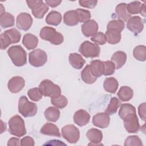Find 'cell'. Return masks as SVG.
<instances>
[{
    "mask_svg": "<svg viewBox=\"0 0 146 146\" xmlns=\"http://www.w3.org/2000/svg\"><path fill=\"white\" fill-rule=\"evenodd\" d=\"M105 35L107 42L111 44H115L119 43L121 38V33L116 30H107Z\"/></svg>",
    "mask_w": 146,
    "mask_h": 146,
    "instance_id": "27",
    "label": "cell"
},
{
    "mask_svg": "<svg viewBox=\"0 0 146 146\" xmlns=\"http://www.w3.org/2000/svg\"><path fill=\"white\" fill-rule=\"evenodd\" d=\"M46 3L51 7H55L58 6H59L60 3L62 2V1H56V0H46L45 1Z\"/></svg>",
    "mask_w": 146,
    "mask_h": 146,
    "instance_id": "47",
    "label": "cell"
},
{
    "mask_svg": "<svg viewBox=\"0 0 146 146\" xmlns=\"http://www.w3.org/2000/svg\"><path fill=\"white\" fill-rule=\"evenodd\" d=\"M127 27L135 35H137L143 30V21L139 16L131 17L127 21Z\"/></svg>",
    "mask_w": 146,
    "mask_h": 146,
    "instance_id": "12",
    "label": "cell"
},
{
    "mask_svg": "<svg viewBox=\"0 0 146 146\" xmlns=\"http://www.w3.org/2000/svg\"><path fill=\"white\" fill-rule=\"evenodd\" d=\"M127 60L126 54L121 51L115 52L111 57V61L114 63L115 68L119 69L123 66Z\"/></svg>",
    "mask_w": 146,
    "mask_h": 146,
    "instance_id": "22",
    "label": "cell"
},
{
    "mask_svg": "<svg viewBox=\"0 0 146 146\" xmlns=\"http://www.w3.org/2000/svg\"><path fill=\"white\" fill-rule=\"evenodd\" d=\"M124 145L125 146H132V145H143V143L140 139L135 135L129 136L125 140Z\"/></svg>",
    "mask_w": 146,
    "mask_h": 146,
    "instance_id": "40",
    "label": "cell"
},
{
    "mask_svg": "<svg viewBox=\"0 0 146 146\" xmlns=\"http://www.w3.org/2000/svg\"><path fill=\"white\" fill-rule=\"evenodd\" d=\"M91 40L96 44L100 45H103L107 42L105 34L102 32H98L96 33L94 35L91 36Z\"/></svg>",
    "mask_w": 146,
    "mask_h": 146,
    "instance_id": "43",
    "label": "cell"
},
{
    "mask_svg": "<svg viewBox=\"0 0 146 146\" xmlns=\"http://www.w3.org/2000/svg\"><path fill=\"white\" fill-rule=\"evenodd\" d=\"M125 27L124 23L119 19L112 20L108 22L107 26V30H112L121 32Z\"/></svg>",
    "mask_w": 146,
    "mask_h": 146,
    "instance_id": "35",
    "label": "cell"
},
{
    "mask_svg": "<svg viewBox=\"0 0 146 146\" xmlns=\"http://www.w3.org/2000/svg\"><path fill=\"white\" fill-rule=\"evenodd\" d=\"M134 58L139 61L144 62L146 59V48L144 45H139L135 47L133 51Z\"/></svg>",
    "mask_w": 146,
    "mask_h": 146,
    "instance_id": "32",
    "label": "cell"
},
{
    "mask_svg": "<svg viewBox=\"0 0 146 146\" xmlns=\"http://www.w3.org/2000/svg\"><path fill=\"white\" fill-rule=\"evenodd\" d=\"M7 54L15 66L21 67L26 64L27 54L20 45L10 47L7 50Z\"/></svg>",
    "mask_w": 146,
    "mask_h": 146,
    "instance_id": "2",
    "label": "cell"
},
{
    "mask_svg": "<svg viewBox=\"0 0 146 146\" xmlns=\"http://www.w3.org/2000/svg\"><path fill=\"white\" fill-rule=\"evenodd\" d=\"M10 37L13 43H17L19 42L21 38V34L16 29H10L5 31Z\"/></svg>",
    "mask_w": 146,
    "mask_h": 146,
    "instance_id": "39",
    "label": "cell"
},
{
    "mask_svg": "<svg viewBox=\"0 0 146 146\" xmlns=\"http://www.w3.org/2000/svg\"><path fill=\"white\" fill-rule=\"evenodd\" d=\"M37 110L36 104L30 102L26 96H22L19 98L18 111L23 117H33L36 114Z\"/></svg>",
    "mask_w": 146,
    "mask_h": 146,
    "instance_id": "5",
    "label": "cell"
},
{
    "mask_svg": "<svg viewBox=\"0 0 146 146\" xmlns=\"http://www.w3.org/2000/svg\"><path fill=\"white\" fill-rule=\"evenodd\" d=\"M20 145L22 146L23 145H30L33 146L35 145V142L34 139L29 136H25L23 137L20 141Z\"/></svg>",
    "mask_w": 146,
    "mask_h": 146,
    "instance_id": "45",
    "label": "cell"
},
{
    "mask_svg": "<svg viewBox=\"0 0 146 146\" xmlns=\"http://www.w3.org/2000/svg\"><path fill=\"white\" fill-rule=\"evenodd\" d=\"M90 120L89 113L84 110H79L75 112L74 115V121L76 124L80 127L86 125Z\"/></svg>",
    "mask_w": 146,
    "mask_h": 146,
    "instance_id": "16",
    "label": "cell"
},
{
    "mask_svg": "<svg viewBox=\"0 0 146 146\" xmlns=\"http://www.w3.org/2000/svg\"><path fill=\"white\" fill-rule=\"evenodd\" d=\"M69 62L71 66L75 69H81L85 64V60L82 56L76 52L71 53L68 58Z\"/></svg>",
    "mask_w": 146,
    "mask_h": 146,
    "instance_id": "23",
    "label": "cell"
},
{
    "mask_svg": "<svg viewBox=\"0 0 146 146\" xmlns=\"http://www.w3.org/2000/svg\"><path fill=\"white\" fill-rule=\"evenodd\" d=\"M82 32L83 34L86 36H92L98 31V25L94 20H89L82 25Z\"/></svg>",
    "mask_w": 146,
    "mask_h": 146,
    "instance_id": "14",
    "label": "cell"
},
{
    "mask_svg": "<svg viewBox=\"0 0 146 146\" xmlns=\"http://www.w3.org/2000/svg\"><path fill=\"white\" fill-rule=\"evenodd\" d=\"M120 105L121 102L117 98H112L107 108L105 111V112L108 115H113L117 112V110Z\"/></svg>",
    "mask_w": 146,
    "mask_h": 146,
    "instance_id": "33",
    "label": "cell"
},
{
    "mask_svg": "<svg viewBox=\"0 0 146 146\" xmlns=\"http://www.w3.org/2000/svg\"><path fill=\"white\" fill-rule=\"evenodd\" d=\"M47 120L52 122L56 121L60 117V111L55 107H49L44 112Z\"/></svg>",
    "mask_w": 146,
    "mask_h": 146,
    "instance_id": "26",
    "label": "cell"
},
{
    "mask_svg": "<svg viewBox=\"0 0 146 146\" xmlns=\"http://www.w3.org/2000/svg\"><path fill=\"white\" fill-rule=\"evenodd\" d=\"M40 132L43 135L59 137H60V134L58 127L52 123H47L44 124L41 128Z\"/></svg>",
    "mask_w": 146,
    "mask_h": 146,
    "instance_id": "20",
    "label": "cell"
},
{
    "mask_svg": "<svg viewBox=\"0 0 146 146\" xmlns=\"http://www.w3.org/2000/svg\"><path fill=\"white\" fill-rule=\"evenodd\" d=\"M133 95L132 89L128 86H122L117 92V96L120 100L127 102L131 100Z\"/></svg>",
    "mask_w": 146,
    "mask_h": 146,
    "instance_id": "29",
    "label": "cell"
},
{
    "mask_svg": "<svg viewBox=\"0 0 146 146\" xmlns=\"http://www.w3.org/2000/svg\"><path fill=\"white\" fill-rule=\"evenodd\" d=\"M79 3V5L82 7L88 9H93L96 6L98 1L95 0H80Z\"/></svg>",
    "mask_w": 146,
    "mask_h": 146,
    "instance_id": "44",
    "label": "cell"
},
{
    "mask_svg": "<svg viewBox=\"0 0 146 146\" xmlns=\"http://www.w3.org/2000/svg\"><path fill=\"white\" fill-rule=\"evenodd\" d=\"M39 88L44 96L55 98L61 95L60 87L48 79L43 80L39 85Z\"/></svg>",
    "mask_w": 146,
    "mask_h": 146,
    "instance_id": "6",
    "label": "cell"
},
{
    "mask_svg": "<svg viewBox=\"0 0 146 146\" xmlns=\"http://www.w3.org/2000/svg\"><path fill=\"white\" fill-rule=\"evenodd\" d=\"M86 136L91 142L88 144V145H98L101 144L100 143L103 139V134L101 131L96 128H91L87 131Z\"/></svg>",
    "mask_w": 146,
    "mask_h": 146,
    "instance_id": "17",
    "label": "cell"
},
{
    "mask_svg": "<svg viewBox=\"0 0 146 146\" xmlns=\"http://www.w3.org/2000/svg\"><path fill=\"white\" fill-rule=\"evenodd\" d=\"M19 139L15 137H11L10 138L8 142H7V145H19Z\"/></svg>",
    "mask_w": 146,
    "mask_h": 146,
    "instance_id": "48",
    "label": "cell"
},
{
    "mask_svg": "<svg viewBox=\"0 0 146 146\" xmlns=\"http://www.w3.org/2000/svg\"><path fill=\"white\" fill-rule=\"evenodd\" d=\"M0 39L1 50H5L9 46L13 43L10 37L5 31L1 34Z\"/></svg>",
    "mask_w": 146,
    "mask_h": 146,
    "instance_id": "41",
    "label": "cell"
},
{
    "mask_svg": "<svg viewBox=\"0 0 146 146\" xmlns=\"http://www.w3.org/2000/svg\"><path fill=\"white\" fill-rule=\"evenodd\" d=\"M118 115L123 120L124 127L128 132L137 133L139 131L140 124L134 106L129 103L121 104Z\"/></svg>",
    "mask_w": 146,
    "mask_h": 146,
    "instance_id": "1",
    "label": "cell"
},
{
    "mask_svg": "<svg viewBox=\"0 0 146 146\" xmlns=\"http://www.w3.org/2000/svg\"><path fill=\"white\" fill-rule=\"evenodd\" d=\"M141 5L140 1L132 2L127 5V10L130 15L139 14Z\"/></svg>",
    "mask_w": 146,
    "mask_h": 146,
    "instance_id": "37",
    "label": "cell"
},
{
    "mask_svg": "<svg viewBox=\"0 0 146 146\" xmlns=\"http://www.w3.org/2000/svg\"><path fill=\"white\" fill-rule=\"evenodd\" d=\"M104 71L103 75L105 76L111 75L113 74L115 71V66L112 61L107 60L103 62Z\"/></svg>",
    "mask_w": 146,
    "mask_h": 146,
    "instance_id": "42",
    "label": "cell"
},
{
    "mask_svg": "<svg viewBox=\"0 0 146 146\" xmlns=\"http://www.w3.org/2000/svg\"><path fill=\"white\" fill-rule=\"evenodd\" d=\"M25 84V80L21 76H14L8 82L7 87L11 93H18L21 91Z\"/></svg>",
    "mask_w": 146,
    "mask_h": 146,
    "instance_id": "13",
    "label": "cell"
},
{
    "mask_svg": "<svg viewBox=\"0 0 146 146\" xmlns=\"http://www.w3.org/2000/svg\"><path fill=\"white\" fill-rule=\"evenodd\" d=\"M63 22L70 26L78 25L79 22V19L76 11L70 10L66 12L63 16Z\"/></svg>",
    "mask_w": 146,
    "mask_h": 146,
    "instance_id": "19",
    "label": "cell"
},
{
    "mask_svg": "<svg viewBox=\"0 0 146 146\" xmlns=\"http://www.w3.org/2000/svg\"><path fill=\"white\" fill-rule=\"evenodd\" d=\"M51 102L54 107L58 108H63L67 105L68 100L64 96L60 95L58 96L52 98Z\"/></svg>",
    "mask_w": 146,
    "mask_h": 146,
    "instance_id": "34",
    "label": "cell"
},
{
    "mask_svg": "<svg viewBox=\"0 0 146 146\" xmlns=\"http://www.w3.org/2000/svg\"><path fill=\"white\" fill-rule=\"evenodd\" d=\"M75 10L76 11L78 15L79 22L84 23L90 20L91 15L90 11L82 9H77Z\"/></svg>",
    "mask_w": 146,
    "mask_h": 146,
    "instance_id": "38",
    "label": "cell"
},
{
    "mask_svg": "<svg viewBox=\"0 0 146 146\" xmlns=\"http://www.w3.org/2000/svg\"><path fill=\"white\" fill-rule=\"evenodd\" d=\"M138 113L140 118L145 121V103H143L140 104L138 108Z\"/></svg>",
    "mask_w": 146,
    "mask_h": 146,
    "instance_id": "46",
    "label": "cell"
},
{
    "mask_svg": "<svg viewBox=\"0 0 146 146\" xmlns=\"http://www.w3.org/2000/svg\"><path fill=\"white\" fill-rule=\"evenodd\" d=\"M116 15L119 20L127 22L131 18V15L127 10V4L125 3H121L117 5L115 9Z\"/></svg>",
    "mask_w": 146,
    "mask_h": 146,
    "instance_id": "24",
    "label": "cell"
},
{
    "mask_svg": "<svg viewBox=\"0 0 146 146\" xmlns=\"http://www.w3.org/2000/svg\"><path fill=\"white\" fill-rule=\"evenodd\" d=\"M62 19V17L59 12L56 11H52L47 14L45 21L48 25L58 26L60 23Z\"/></svg>",
    "mask_w": 146,
    "mask_h": 146,
    "instance_id": "28",
    "label": "cell"
},
{
    "mask_svg": "<svg viewBox=\"0 0 146 146\" xmlns=\"http://www.w3.org/2000/svg\"><path fill=\"white\" fill-rule=\"evenodd\" d=\"M28 6L31 9L33 15L38 19L43 18L48 10V6L43 1H26Z\"/></svg>",
    "mask_w": 146,
    "mask_h": 146,
    "instance_id": "8",
    "label": "cell"
},
{
    "mask_svg": "<svg viewBox=\"0 0 146 146\" xmlns=\"http://www.w3.org/2000/svg\"><path fill=\"white\" fill-rule=\"evenodd\" d=\"M9 132L12 135L22 137L26 133L25 121L19 115L11 117L8 122Z\"/></svg>",
    "mask_w": 146,
    "mask_h": 146,
    "instance_id": "4",
    "label": "cell"
},
{
    "mask_svg": "<svg viewBox=\"0 0 146 146\" xmlns=\"http://www.w3.org/2000/svg\"><path fill=\"white\" fill-rule=\"evenodd\" d=\"M110 122V117L106 112H100L96 114L92 118L93 124L100 128H107Z\"/></svg>",
    "mask_w": 146,
    "mask_h": 146,
    "instance_id": "15",
    "label": "cell"
},
{
    "mask_svg": "<svg viewBox=\"0 0 146 146\" xmlns=\"http://www.w3.org/2000/svg\"><path fill=\"white\" fill-rule=\"evenodd\" d=\"M139 13H140V14L143 16V17H145V13H146V10H145V3H143L141 5L140 7V10H139Z\"/></svg>",
    "mask_w": 146,
    "mask_h": 146,
    "instance_id": "49",
    "label": "cell"
},
{
    "mask_svg": "<svg viewBox=\"0 0 146 146\" xmlns=\"http://www.w3.org/2000/svg\"><path fill=\"white\" fill-rule=\"evenodd\" d=\"M90 70L92 75L98 78L103 75L104 64L103 62L100 60H94L90 62Z\"/></svg>",
    "mask_w": 146,
    "mask_h": 146,
    "instance_id": "18",
    "label": "cell"
},
{
    "mask_svg": "<svg viewBox=\"0 0 146 146\" xmlns=\"http://www.w3.org/2000/svg\"><path fill=\"white\" fill-rule=\"evenodd\" d=\"M39 36L42 39L47 40L54 45L60 44L64 40L63 36L61 33L49 26L43 27L40 31Z\"/></svg>",
    "mask_w": 146,
    "mask_h": 146,
    "instance_id": "3",
    "label": "cell"
},
{
    "mask_svg": "<svg viewBox=\"0 0 146 146\" xmlns=\"http://www.w3.org/2000/svg\"><path fill=\"white\" fill-rule=\"evenodd\" d=\"M14 25V17L10 13L5 12L0 15V25L2 28H7Z\"/></svg>",
    "mask_w": 146,
    "mask_h": 146,
    "instance_id": "30",
    "label": "cell"
},
{
    "mask_svg": "<svg viewBox=\"0 0 146 146\" xmlns=\"http://www.w3.org/2000/svg\"><path fill=\"white\" fill-rule=\"evenodd\" d=\"M47 60V56L46 52L41 49L37 48L29 53V63L35 67L43 66L46 63Z\"/></svg>",
    "mask_w": 146,
    "mask_h": 146,
    "instance_id": "9",
    "label": "cell"
},
{
    "mask_svg": "<svg viewBox=\"0 0 146 146\" xmlns=\"http://www.w3.org/2000/svg\"><path fill=\"white\" fill-rule=\"evenodd\" d=\"M27 95L29 98L34 102L40 100L43 96V94L39 88H33L30 89L27 92Z\"/></svg>",
    "mask_w": 146,
    "mask_h": 146,
    "instance_id": "36",
    "label": "cell"
},
{
    "mask_svg": "<svg viewBox=\"0 0 146 146\" xmlns=\"http://www.w3.org/2000/svg\"><path fill=\"white\" fill-rule=\"evenodd\" d=\"M33 19L31 15L27 13H21L17 17V27L23 31H27L33 24Z\"/></svg>",
    "mask_w": 146,
    "mask_h": 146,
    "instance_id": "11",
    "label": "cell"
},
{
    "mask_svg": "<svg viewBox=\"0 0 146 146\" xmlns=\"http://www.w3.org/2000/svg\"><path fill=\"white\" fill-rule=\"evenodd\" d=\"M119 86L117 80L113 78H107L103 83V88L106 91L111 94H114L117 91Z\"/></svg>",
    "mask_w": 146,
    "mask_h": 146,
    "instance_id": "25",
    "label": "cell"
},
{
    "mask_svg": "<svg viewBox=\"0 0 146 146\" xmlns=\"http://www.w3.org/2000/svg\"><path fill=\"white\" fill-rule=\"evenodd\" d=\"M22 43L27 50H33L36 47L38 43V39L35 35L27 33L23 36Z\"/></svg>",
    "mask_w": 146,
    "mask_h": 146,
    "instance_id": "21",
    "label": "cell"
},
{
    "mask_svg": "<svg viewBox=\"0 0 146 146\" xmlns=\"http://www.w3.org/2000/svg\"><path fill=\"white\" fill-rule=\"evenodd\" d=\"M61 132L63 137L70 143H76L79 139V130L73 124L64 126L62 128Z\"/></svg>",
    "mask_w": 146,
    "mask_h": 146,
    "instance_id": "10",
    "label": "cell"
},
{
    "mask_svg": "<svg viewBox=\"0 0 146 146\" xmlns=\"http://www.w3.org/2000/svg\"><path fill=\"white\" fill-rule=\"evenodd\" d=\"M79 51L86 58H93L99 56L100 48L97 44L86 40L80 44Z\"/></svg>",
    "mask_w": 146,
    "mask_h": 146,
    "instance_id": "7",
    "label": "cell"
},
{
    "mask_svg": "<svg viewBox=\"0 0 146 146\" xmlns=\"http://www.w3.org/2000/svg\"><path fill=\"white\" fill-rule=\"evenodd\" d=\"M81 78L82 80L87 84H93L97 79L94 76L90 70L89 64L87 65L81 72Z\"/></svg>",
    "mask_w": 146,
    "mask_h": 146,
    "instance_id": "31",
    "label": "cell"
}]
</instances>
